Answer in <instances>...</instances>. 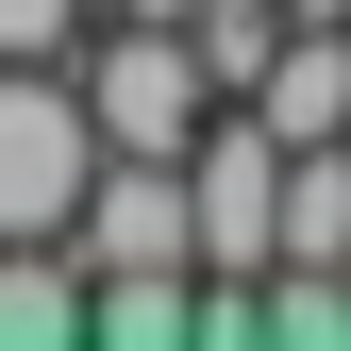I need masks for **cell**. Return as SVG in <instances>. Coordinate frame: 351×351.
<instances>
[{
  "mask_svg": "<svg viewBox=\"0 0 351 351\" xmlns=\"http://www.w3.org/2000/svg\"><path fill=\"white\" fill-rule=\"evenodd\" d=\"M101 101H84V51L67 67H0V234H84V201H101Z\"/></svg>",
  "mask_w": 351,
  "mask_h": 351,
  "instance_id": "6da1fadb",
  "label": "cell"
},
{
  "mask_svg": "<svg viewBox=\"0 0 351 351\" xmlns=\"http://www.w3.org/2000/svg\"><path fill=\"white\" fill-rule=\"evenodd\" d=\"M84 101H101L117 151H201L217 134V67H201L184 17H101L84 34Z\"/></svg>",
  "mask_w": 351,
  "mask_h": 351,
  "instance_id": "7a4b0ae2",
  "label": "cell"
},
{
  "mask_svg": "<svg viewBox=\"0 0 351 351\" xmlns=\"http://www.w3.org/2000/svg\"><path fill=\"white\" fill-rule=\"evenodd\" d=\"M84 268H201V167L184 151H117L84 201Z\"/></svg>",
  "mask_w": 351,
  "mask_h": 351,
  "instance_id": "3957f363",
  "label": "cell"
},
{
  "mask_svg": "<svg viewBox=\"0 0 351 351\" xmlns=\"http://www.w3.org/2000/svg\"><path fill=\"white\" fill-rule=\"evenodd\" d=\"M67 335H101L84 234H0V351H67Z\"/></svg>",
  "mask_w": 351,
  "mask_h": 351,
  "instance_id": "277c9868",
  "label": "cell"
},
{
  "mask_svg": "<svg viewBox=\"0 0 351 351\" xmlns=\"http://www.w3.org/2000/svg\"><path fill=\"white\" fill-rule=\"evenodd\" d=\"M251 117H268L285 151H318V134H351V17H301V34H285V67L251 84Z\"/></svg>",
  "mask_w": 351,
  "mask_h": 351,
  "instance_id": "5b68a950",
  "label": "cell"
},
{
  "mask_svg": "<svg viewBox=\"0 0 351 351\" xmlns=\"http://www.w3.org/2000/svg\"><path fill=\"white\" fill-rule=\"evenodd\" d=\"M184 34H201V67H217V101H251V84L285 67V34H301V0H201Z\"/></svg>",
  "mask_w": 351,
  "mask_h": 351,
  "instance_id": "8992f818",
  "label": "cell"
},
{
  "mask_svg": "<svg viewBox=\"0 0 351 351\" xmlns=\"http://www.w3.org/2000/svg\"><path fill=\"white\" fill-rule=\"evenodd\" d=\"M101 335H117V351L201 335V268H101Z\"/></svg>",
  "mask_w": 351,
  "mask_h": 351,
  "instance_id": "52a82bcc",
  "label": "cell"
},
{
  "mask_svg": "<svg viewBox=\"0 0 351 351\" xmlns=\"http://www.w3.org/2000/svg\"><path fill=\"white\" fill-rule=\"evenodd\" d=\"M101 34V0H0V67H67Z\"/></svg>",
  "mask_w": 351,
  "mask_h": 351,
  "instance_id": "ba28073f",
  "label": "cell"
},
{
  "mask_svg": "<svg viewBox=\"0 0 351 351\" xmlns=\"http://www.w3.org/2000/svg\"><path fill=\"white\" fill-rule=\"evenodd\" d=\"M101 17H201V0H101Z\"/></svg>",
  "mask_w": 351,
  "mask_h": 351,
  "instance_id": "9c48e42d",
  "label": "cell"
},
{
  "mask_svg": "<svg viewBox=\"0 0 351 351\" xmlns=\"http://www.w3.org/2000/svg\"><path fill=\"white\" fill-rule=\"evenodd\" d=\"M301 17H351V0H301Z\"/></svg>",
  "mask_w": 351,
  "mask_h": 351,
  "instance_id": "30bf717a",
  "label": "cell"
}]
</instances>
